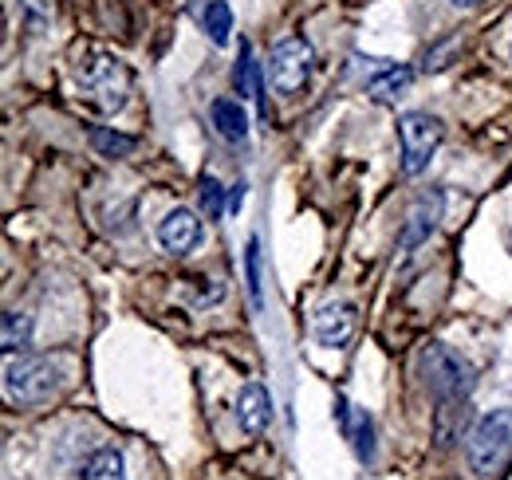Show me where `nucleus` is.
I'll list each match as a JSON object with an SVG mask.
<instances>
[{
  "label": "nucleus",
  "mask_w": 512,
  "mask_h": 480,
  "mask_svg": "<svg viewBox=\"0 0 512 480\" xmlns=\"http://www.w3.org/2000/svg\"><path fill=\"white\" fill-rule=\"evenodd\" d=\"M312 63L316 52L304 36H284L276 48H272V60H268V79L280 95H296L308 79H312Z\"/></svg>",
  "instance_id": "obj_6"
},
{
  "label": "nucleus",
  "mask_w": 512,
  "mask_h": 480,
  "mask_svg": "<svg viewBox=\"0 0 512 480\" xmlns=\"http://www.w3.org/2000/svg\"><path fill=\"white\" fill-rule=\"evenodd\" d=\"M241 205H245V181H237V185H233V193H229V209L237 213Z\"/></svg>",
  "instance_id": "obj_22"
},
{
  "label": "nucleus",
  "mask_w": 512,
  "mask_h": 480,
  "mask_svg": "<svg viewBox=\"0 0 512 480\" xmlns=\"http://www.w3.org/2000/svg\"><path fill=\"white\" fill-rule=\"evenodd\" d=\"M469 465L477 477H497L512 457V414L509 410H493L485 418L473 425L469 433Z\"/></svg>",
  "instance_id": "obj_3"
},
{
  "label": "nucleus",
  "mask_w": 512,
  "mask_h": 480,
  "mask_svg": "<svg viewBox=\"0 0 512 480\" xmlns=\"http://www.w3.org/2000/svg\"><path fill=\"white\" fill-rule=\"evenodd\" d=\"M83 480H127V457H123V449H115V445L99 449L83 465Z\"/></svg>",
  "instance_id": "obj_14"
},
{
  "label": "nucleus",
  "mask_w": 512,
  "mask_h": 480,
  "mask_svg": "<svg viewBox=\"0 0 512 480\" xmlns=\"http://www.w3.org/2000/svg\"><path fill=\"white\" fill-rule=\"evenodd\" d=\"M410 79H414V71H410L406 63L379 60L375 63V75L367 79V95H371L375 103H394V99L410 87Z\"/></svg>",
  "instance_id": "obj_12"
},
{
  "label": "nucleus",
  "mask_w": 512,
  "mask_h": 480,
  "mask_svg": "<svg viewBox=\"0 0 512 480\" xmlns=\"http://www.w3.org/2000/svg\"><path fill=\"white\" fill-rule=\"evenodd\" d=\"M449 4H453V8H477L481 0H449Z\"/></svg>",
  "instance_id": "obj_23"
},
{
  "label": "nucleus",
  "mask_w": 512,
  "mask_h": 480,
  "mask_svg": "<svg viewBox=\"0 0 512 480\" xmlns=\"http://www.w3.org/2000/svg\"><path fill=\"white\" fill-rule=\"evenodd\" d=\"M197 240H201V221H197L193 209H170L158 221V244L174 256H186Z\"/></svg>",
  "instance_id": "obj_8"
},
{
  "label": "nucleus",
  "mask_w": 512,
  "mask_h": 480,
  "mask_svg": "<svg viewBox=\"0 0 512 480\" xmlns=\"http://www.w3.org/2000/svg\"><path fill=\"white\" fill-rule=\"evenodd\" d=\"M509 52H512V48H509Z\"/></svg>",
  "instance_id": "obj_24"
},
{
  "label": "nucleus",
  "mask_w": 512,
  "mask_h": 480,
  "mask_svg": "<svg viewBox=\"0 0 512 480\" xmlns=\"http://www.w3.org/2000/svg\"><path fill=\"white\" fill-rule=\"evenodd\" d=\"M442 205H446V197H442L438 189L422 193V197L410 205V213H406V221H402V237H398V252H402V256H410L414 248H422L426 240L434 237V229H438V221H442Z\"/></svg>",
  "instance_id": "obj_7"
},
{
  "label": "nucleus",
  "mask_w": 512,
  "mask_h": 480,
  "mask_svg": "<svg viewBox=\"0 0 512 480\" xmlns=\"http://www.w3.org/2000/svg\"><path fill=\"white\" fill-rule=\"evenodd\" d=\"M245 280H249V300L260 311L264 307V284H260V240L249 237V248H245Z\"/></svg>",
  "instance_id": "obj_19"
},
{
  "label": "nucleus",
  "mask_w": 512,
  "mask_h": 480,
  "mask_svg": "<svg viewBox=\"0 0 512 480\" xmlns=\"http://www.w3.org/2000/svg\"><path fill=\"white\" fill-rule=\"evenodd\" d=\"M237 421L253 437H260L268 429V421H272V398H268V390L260 382L241 386V394H237Z\"/></svg>",
  "instance_id": "obj_10"
},
{
  "label": "nucleus",
  "mask_w": 512,
  "mask_h": 480,
  "mask_svg": "<svg viewBox=\"0 0 512 480\" xmlns=\"http://www.w3.org/2000/svg\"><path fill=\"white\" fill-rule=\"evenodd\" d=\"M75 83L87 95V103H95L103 115H119L127 107L130 71L127 63L107 56V52H83L79 56V71H75Z\"/></svg>",
  "instance_id": "obj_1"
},
{
  "label": "nucleus",
  "mask_w": 512,
  "mask_h": 480,
  "mask_svg": "<svg viewBox=\"0 0 512 480\" xmlns=\"http://www.w3.org/2000/svg\"><path fill=\"white\" fill-rule=\"evenodd\" d=\"M351 335H355V307L351 303H323L316 311V339L323 347L339 351L351 343Z\"/></svg>",
  "instance_id": "obj_9"
},
{
  "label": "nucleus",
  "mask_w": 512,
  "mask_h": 480,
  "mask_svg": "<svg viewBox=\"0 0 512 480\" xmlns=\"http://www.w3.org/2000/svg\"><path fill=\"white\" fill-rule=\"evenodd\" d=\"M60 382H64V370H60V362L52 359H16L8 362V370H4L8 398L12 402H24V406L52 398L60 390Z\"/></svg>",
  "instance_id": "obj_5"
},
{
  "label": "nucleus",
  "mask_w": 512,
  "mask_h": 480,
  "mask_svg": "<svg viewBox=\"0 0 512 480\" xmlns=\"http://www.w3.org/2000/svg\"><path fill=\"white\" fill-rule=\"evenodd\" d=\"M24 4V12H28V20L36 24V28H44V24H52V16H56V0H20Z\"/></svg>",
  "instance_id": "obj_21"
},
{
  "label": "nucleus",
  "mask_w": 512,
  "mask_h": 480,
  "mask_svg": "<svg viewBox=\"0 0 512 480\" xmlns=\"http://www.w3.org/2000/svg\"><path fill=\"white\" fill-rule=\"evenodd\" d=\"M0 343H4V351H24L32 343V319L24 311H4Z\"/></svg>",
  "instance_id": "obj_17"
},
{
  "label": "nucleus",
  "mask_w": 512,
  "mask_h": 480,
  "mask_svg": "<svg viewBox=\"0 0 512 480\" xmlns=\"http://www.w3.org/2000/svg\"><path fill=\"white\" fill-rule=\"evenodd\" d=\"M442 138H446V126H442V119H434L430 111H406V115L398 119L402 174H406V178H418V174L430 166V158L438 154Z\"/></svg>",
  "instance_id": "obj_4"
},
{
  "label": "nucleus",
  "mask_w": 512,
  "mask_h": 480,
  "mask_svg": "<svg viewBox=\"0 0 512 480\" xmlns=\"http://www.w3.org/2000/svg\"><path fill=\"white\" fill-rule=\"evenodd\" d=\"M339 425H343V433H347V441L355 445V457L359 461H375V421L367 410H351L347 402H339Z\"/></svg>",
  "instance_id": "obj_11"
},
{
  "label": "nucleus",
  "mask_w": 512,
  "mask_h": 480,
  "mask_svg": "<svg viewBox=\"0 0 512 480\" xmlns=\"http://www.w3.org/2000/svg\"><path fill=\"white\" fill-rule=\"evenodd\" d=\"M418 370L438 402H465L473 394V366L453 355L446 343H426L418 355Z\"/></svg>",
  "instance_id": "obj_2"
},
{
  "label": "nucleus",
  "mask_w": 512,
  "mask_h": 480,
  "mask_svg": "<svg viewBox=\"0 0 512 480\" xmlns=\"http://www.w3.org/2000/svg\"><path fill=\"white\" fill-rule=\"evenodd\" d=\"M233 87H237V95L241 99H264L260 91H264V83H260V63L253 60V48L249 44H241V60H237V71H233Z\"/></svg>",
  "instance_id": "obj_15"
},
{
  "label": "nucleus",
  "mask_w": 512,
  "mask_h": 480,
  "mask_svg": "<svg viewBox=\"0 0 512 480\" xmlns=\"http://www.w3.org/2000/svg\"><path fill=\"white\" fill-rule=\"evenodd\" d=\"M205 32H209V40L217 48L229 44V36H233V8L225 0H209L205 4Z\"/></svg>",
  "instance_id": "obj_16"
},
{
  "label": "nucleus",
  "mask_w": 512,
  "mask_h": 480,
  "mask_svg": "<svg viewBox=\"0 0 512 480\" xmlns=\"http://www.w3.org/2000/svg\"><path fill=\"white\" fill-rule=\"evenodd\" d=\"M91 146H95L103 158H127L130 150H134V138L111 130V126H95V130H91Z\"/></svg>",
  "instance_id": "obj_18"
},
{
  "label": "nucleus",
  "mask_w": 512,
  "mask_h": 480,
  "mask_svg": "<svg viewBox=\"0 0 512 480\" xmlns=\"http://www.w3.org/2000/svg\"><path fill=\"white\" fill-rule=\"evenodd\" d=\"M201 205H205L209 221H217V217L225 213V189H221V181H217V178L201 181Z\"/></svg>",
  "instance_id": "obj_20"
},
{
  "label": "nucleus",
  "mask_w": 512,
  "mask_h": 480,
  "mask_svg": "<svg viewBox=\"0 0 512 480\" xmlns=\"http://www.w3.org/2000/svg\"><path fill=\"white\" fill-rule=\"evenodd\" d=\"M213 126L229 142H245L249 138V119H245V111H241L237 99H217L213 103Z\"/></svg>",
  "instance_id": "obj_13"
}]
</instances>
